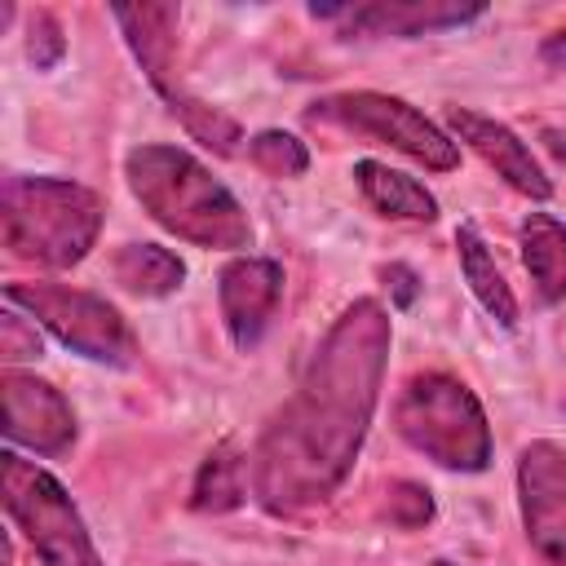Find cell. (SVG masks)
Instances as JSON below:
<instances>
[{"instance_id": "obj_7", "label": "cell", "mask_w": 566, "mask_h": 566, "mask_svg": "<svg viewBox=\"0 0 566 566\" xmlns=\"http://www.w3.org/2000/svg\"><path fill=\"white\" fill-rule=\"evenodd\" d=\"M310 119H327V124L354 128L363 137H376V142H385V146H394V150H402L416 164L438 168V172H451L460 164V146L433 119H424L411 102L389 97V93H371V88L332 93V97H318L310 106Z\"/></svg>"}, {"instance_id": "obj_14", "label": "cell", "mask_w": 566, "mask_h": 566, "mask_svg": "<svg viewBox=\"0 0 566 566\" xmlns=\"http://www.w3.org/2000/svg\"><path fill=\"white\" fill-rule=\"evenodd\" d=\"M354 181L363 190V199L394 221H433L438 217V199L407 172H394L389 164L376 159H358L354 164Z\"/></svg>"}, {"instance_id": "obj_11", "label": "cell", "mask_w": 566, "mask_h": 566, "mask_svg": "<svg viewBox=\"0 0 566 566\" xmlns=\"http://www.w3.org/2000/svg\"><path fill=\"white\" fill-rule=\"evenodd\" d=\"M217 296H221V318L226 332L234 340V349H252L261 340V332L270 327L279 296H283V265L270 256H234L226 261L221 279H217Z\"/></svg>"}, {"instance_id": "obj_12", "label": "cell", "mask_w": 566, "mask_h": 566, "mask_svg": "<svg viewBox=\"0 0 566 566\" xmlns=\"http://www.w3.org/2000/svg\"><path fill=\"white\" fill-rule=\"evenodd\" d=\"M447 124H451V133H455L473 155H482L513 190H522L526 199H548V195H553L548 172L539 168V159L531 155V146H526L509 124H500V119H491V115H478V111H464V106H451V111H447Z\"/></svg>"}, {"instance_id": "obj_17", "label": "cell", "mask_w": 566, "mask_h": 566, "mask_svg": "<svg viewBox=\"0 0 566 566\" xmlns=\"http://www.w3.org/2000/svg\"><path fill=\"white\" fill-rule=\"evenodd\" d=\"M111 270L133 296H168L186 279V261L159 243H124Z\"/></svg>"}, {"instance_id": "obj_21", "label": "cell", "mask_w": 566, "mask_h": 566, "mask_svg": "<svg viewBox=\"0 0 566 566\" xmlns=\"http://www.w3.org/2000/svg\"><path fill=\"white\" fill-rule=\"evenodd\" d=\"M389 517H394L398 526H424V522L433 517L429 491L416 486V482H394V491H389Z\"/></svg>"}, {"instance_id": "obj_23", "label": "cell", "mask_w": 566, "mask_h": 566, "mask_svg": "<svg viewBox=\"0 0 566 566\" xmlns=\"http://www.w3.org/2000/svg\"><path fill=\"white\" fill-rule=\"evenodd\" d=\"M385 279H389V287H394V301H398V305H411V301H416L420 279H416L407 265H385Z\"/></svg>"}, {"instance_id": "obj_22", "label": "cell", "mask_w": 566, "mask_h": 566, "mask_svg": "<svg viewBox=\"0 0 566 566\" xmlns=\"http://www.w3.org/2000/svg\"><path fill=\"white\" fill-rule=\"evenodd\" d=\"M0 354L4 358H40L35 323H22L18 314H4L0 318Z\"/></svg>"}, {"instance_id": "obj_18", "label": "cell", "mask_w": 566, "mask_h": 566, "mask_svg": "<svg viewBox=\"0 0 566 566\" xmlns=\"http://www.w3.org/2000/svg\"><path fill=\"white\" fill-rule=\"evenodd\" d=\"M243 500V460L234 455L230 442H221L203 464H199V478H195V495L190 504L199 513H226Z\"/></svg>"}, {"instance_id": "obj_20", "label": "cell", "mask_w": 566, "mask_h": 566, "mask_svg": "<svg viewBox=\"0 0 566 566\" xmlns=\"http://www.w3.org/2000/svg\"><path fill=\"white\" fill-rule=\"evenodd\" d=\"M27 53H31V62L40 66V71H49V66H57V57L66 53V40H62V27H57V18L53 13H35L31 18V40H27Z\"/></svg>"}, {"instance_id": "obj_6", "label": "cell", "mask_w": 566, "mask_h": 566, "mask_svg": "<svg viewBox=\"0 0 566 566\" xmlns=\"http://www.w3.org/2000/svg\"><path fill=\"white\" fill-rule=\"evenodd\" d=\"M9 305H22L31 314V323L49 327L66 349L106 363V367H128L137 354V340L124 323V314L80 287H62V283H9L4 287Z\"/></svg>"}, {"instance_id": "obj_3", "label": "cell", "mask_w": 566, "mask_h": 566, "mask_svg": "<svg viewBox=\"0 0 566 566\" xmlns=\"http://www.w3.org/2000/svg\"><path fill=\"white\" fill-rule=\"evenodd\" d=\"M102 230V199L66 177H4L0 234L18 261L66 270L88 256Z\"/></svg>"}, {"instance_id": "obj_8", "label": "cell", "mask_w": 566, "mask_h": 566, "mask_svg": "<svg viewBox=\"0 0 566 566\" xmlns=\"http://www.w3.org/2000/svg\"><path fill=\"white\" fill-rule=\"evenodd\" d=\"M517 500L526 539L548 566H566V451L548 438L531 442L517 460Z\"/></svg>"}, {"instance_id": "obj_25", "label": "cell", "mask_w": 566, "mask_h": 566, "mask_svg": "<svg viewBox=\"0 0 566 566\" xmlns=\"http://www.w3.org/2000/svg\"><path fill=\"white\" fill-rule=\"evenodd\" d=\"M433 566H455V562H433Z\"/></svg>"}, {"instance_id": "obj_13", "label": "cell", "mask_w": 566, "mask_h": 566, "mask_svg": "<svg viewBox=\"0 0 566 566\" xmlns=\"http://www.w3.org/2000/svg\"><path fill=\"white\" fill-rule=\"evenodd\" d=\"M111 18L119 22L133 57L142 62L146 80L159 88V97L168 102V111L177 102H186L190 93L181 88L177 71H172V57H177V22H181V9L177 4H115Z\"/></svg>"}, {"instance_id": "obj_15", "label": "cell", "mask_w": 566, "mask_h": 566, "mask_svg": "<svg viewBox=\"0 0 566 566\" xmlns=\"http://www.w3.org/2000/svg\"><path fill=\"white\" fill-rule=\"evenodd\" d=\"M455 252H460V274H464V283L473 287V296L482 301V310H486L500 327H517V296H513V287L504 283V274H500V265H495L486 239L478 234V226L464 221V226L455 230Z\"/></svg>"}, {"instance_id": "obj_9", "label": "cell", "mask_w": 566, "mask_h": 566, "mask_svg": "<svg viewBox=\"0 0 566 566\" xmlns=\"http://www.w3.org/2000/svg\"><path fill=\"white\" fill-rule=\"evenodd\" d=\"M4 398V433L18 447H31L35 455H62L75 442V411L71 402L31 371H4L0 376Z\"/></svg>"}, {"instance_id": "obj_16", "label": "cell", "mask_w": 566, "mask_h": 566, "mask_svg": "<svg viewBox=\"0 0 566 566\" xmlns=\"http://www.w3.org/2000/svg\"><path fill=\"white\" fill-rule=\"evenodd\" d=\"M522 261L539 292V301H566V226L548 212H531L522 221Z\"/></svg>"}, {"instance_id": "obj_2", "label": "cell", "mask_w": 566, "mask_h": 566, "mask_svg": "<svg viewBox=\"0 0 566 566\" xmlns=\"http://www.w3.org/2000/svg\"><path fill=\"white\" fill-rule=\"evenodd\" d=\"M137 203L177 239L199 248H248L252 226L239 199L181 146H137L124 159Z\"/></svg>"}, {"instance_id": "obj_19", "label": "cell", "mask_w": 566, "mask_h": 566, "mask_svg": "<svg viewBox=\"0 0 566 566\" xmlns=\"http://www.w3.org/2000/svg\"><path fill=\"white\" fill-rule=\"evenodd\" d=\"M248 159H252L265 177H301V172L310 168L305 142H296L292 133H279V128L256 133V137L248 142Z\"/></svg>"}, {"instance_id": "obj_5", "label": "cell", "mask_w": 566, "mask_h": 566, "mask_svg": "<svg viewBox=\"0 0 566 566\" xmlns=\"http://www.w3.org/2000/svg\"><path fill=\"white\" fill-rule=\"evenodd\" d=\"M0 486H4V509L22 526L27 544L44 566H106L88 539V526L80 509L71 504L66 486L22 460L18 451L0 455Z\"/></svg>"}, {"instance_id": "obj_1", "label": "cell", "mask_w": 566, "mask_h": 566, "mask_svg": "<svg viewBox=\"0 0 566 566\" xmlns=\"http://www.w3.org/2000/svg\"><path fill=\"white\" fill-rule=\"evenodd\" d=\"M389 314L380 301H354L314 349L296 394L279 407L252 451V495L265 513L323 504L354 469L380 402L389 363Z\"/></svg>"}, {"instance_id": "obj_24", "label": "cell", "mask_w": 566, "mask_h": 566, "mask_svg": "<svg viewBox=\"0 0 566 566\" xmlns=\"http://www.w3.org/2000/svg\"><path fill=\"white\" fill-rule=\"evenodd\" d=\"M539 57L553 62V66H566V31H553V35L539 44Z\"/></svg>"}, {"instance_id": "obj_4", "label": "cell", "mask_w": 566, "mask_h": 566, "mask_svg": "<svg viewBox=\"0 0 566 566\" xmlns=\"http://www.w3.org/2000/svg\"><path fill=\"white\" fill-rule=\"evenodd\" d=\"M394 424L407 447L455 473H482L491 464V424L473 389L447 371H420L394 402Z\"/></svg>"}, {"instance_id": "obj_10", "label": "cell", "mask_w": 566, "mask_h": 566, "mask_svg": "<svg viewBox=\"0 0 566 566\" xmlns=\"http://www.w3.org/2000/svg\"><path fill=\"white\" fill-rule=\"evenodd\" d=\"M314 18L340 22L345 35H424L482 18V4L447 0H380V4H310Z\"/></svg>"}]
</instances>
